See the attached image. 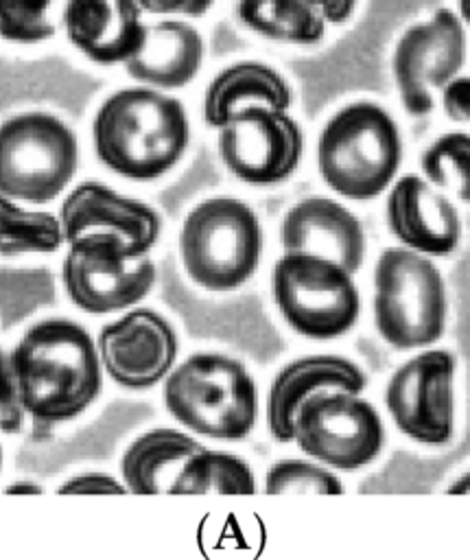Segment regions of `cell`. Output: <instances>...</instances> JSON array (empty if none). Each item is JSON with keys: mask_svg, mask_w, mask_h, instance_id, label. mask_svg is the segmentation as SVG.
I'll return each mask as SVG.
<instances>
[{"mask_svg": "<svg viewBox=\"0 0 470 560\" xmlns=\"http://www.w3.org/2000/svg\"><path fill=\"white\" fill-rule=\"evenodd\" d=\"M20 394L31 420L70 422L103 392L96 341L77 322L50 317L33 324L11 350Z\"/></svg>", "mask_w": 470, "mask_h": 560, "instance_id": "6da1fadb", "label": "cell"}, {"mask_svg": "<svg viewBox=\"0 0 470 560\" xmlns=\"http://www.w3.org/2000/svg\"><path fill=\"white\" fill-rule=\"evenodd\" d=\"M98 160L127 179H155L184 155L190 125L184 105L155 88L136 85L114 92L92 122Z\"/></svg>", "mask_w": 470, "mask_h": 560, "instance_id": "7a4b0ae2", "label": "cell"}, {"mask_svg": "<svg viewBox=\"0 0 470 560\" xmlns=\"http://www.w3.org/2000/svg\"><path fill=\"white\" fill-rule=\"evenodd\" d=\"M166 411L188 431L219 442L245 440L258 420V387L249 370L221 352H195L164 378Z\"/></svg>", "mask_w": 470, "mask_h": 560, "instance_id": "3957f363", "label": "cell"}, {"mask_svg": "<svg viewBox=\"0 0 470 560\" xmlns=\"http://www.w3.org/2000/svg\"><path fill=\"white\" fill-rule=\"evenodd\" d=\"M400 160L402 140L393 118L367 101L339 109L317 142L324 182L354 201L378 197L391 184Z\"/></svg>", "mask_w": 470, "mask_h": 560, "instance_id": "277c9868", "label": "cell"}, {"mask_svg": "<svg viewBox=\"0 0 470 560\" xmlns=\"http://www.w3.org/2000/svg\"><path fill=\"white\" fill-rule=\"evenodd\" d=\"M179 254L195 284L205 291H234L254 276L260 262V221L238 199H205L184 219Z\"/></svg>", "mask_w": 470, "mask_h": 560, "instance_id": "5b68a950", "label": "cell"}, {"mask_svg": "<svg viewBox=\"0 0 470 560\" xmlns=\"http://www.w3.org/2000/svg\"><path fill=\"white\" fill-rule=\"evenodd\" d=\"M374 324L396 350L435 343L446 328V287L437 267L407 247H389L374 269Z\"/></svg>", "mask_w": 470, "mask_h": 560, "instance_id": "8992f818", "label": "cell"}, {"mask_svg": "<svg viewBox=\"0 0 470 560\" xmlns=\"http://www.w3.org/2000/svg\"><path fill=\"white\" fill-rule=\"evenodd\" d=\"M79 166L74 131L48 112H22L0 125V195L48 203Z\"/></svg>", "mask_w": 470, "mask_h": 560, "instance_id": "52a82bcc", "label": "cell"}, {"mask_svg": "<svg viewBox=\"0 0 470 560\" xmlns=\"http://www.w3.org/2000/svg\"><path fill=\"white\" fill-rule=\"evenodd\" d=\"M271 293L282 319L317 341L345 335L361 313L352 273L315 254H282L273 265Z\"/></svg>", "mask_w": 470, "mask_h": 560, "instance_id": "ba28073f", "label": "cell"}, {"mask_svg": "<svg viewBox=\"0 0 470 560\" xmlns=\"http://www.w3.org/2000/svg\"><path fill=\"white\" fill-rule=\"evenodd\" d=\"M293 442L330 470H359L380 455L385 427L367 398L330 389L310 396L297 409Z\"/></svg>", "mask_w": 470, "mask_h": 560, "instance_id": "9c48e42d", "label": "cell"}, {"mask_svg": "<svg viewBox=\"0 0 470 560\" xmlns=\"http://www.w3.org/2000/svg\"><path fill=\"white\" fill-rule=\"evenodd\" d=\"M61 282L77 308L107 315L136 306L149 295L155 284V265L149 256L136 258L111 234H83L68 243Z\"/></svg>", "mask_w": 470, "mask_h": 560, "instance_id": "30bf717a", "label": "cell"}, {"mask_svg": "<svg viewBox=\"0 0 470 560\" xmlns=\"http://www.w3.org/2000/svg\"><path fill=\"white\" fill-rule=\"evenodd\" d=\"M455 357L422 350L404 361L385 387V405L396 429L409 440L442 446L455 433Z\"/></svg>", "mask_w": 470, "mask_h": 560, "instance_id": "8fae6325", "label": "cell"}, {"mask_svg": "<svg viewBox=\"0 0 470 560\" xmlns=\"http://www.w3.org/2000/svg\"><path fill=\"white\" fill-rule=\"evenodd\" d=\"M304 136L286 114L262 105L236 112L219 129V155L230 173L254 186L280 184L302 160Z\"/></svg>", "mask_w": 470, "mask_h": 560, "instance_id": "7c38bea8", "label": "cell"}, {"mask_svg": "<svg viewBox=\"0 0 470 560\" xmlns=\"http://www.w3.org/2000/svg\"><path fill=\"white\" fill-rule=\"evenodd\" d=\"M466 61V33L450 9H437L428 22L413 24L393 52V79L404 109L424 116L433 109L431 90H444Z\"/></svg>", "mask_w": 470, "mask_h": 560, "instance_id": "4fadbf2b", "label": "cell"}, {"mask_svg": "<svg viewBox=\"0 0 470 560\" xmlns=\"http://www.w3.org/2000/svg\"><path fill=\"white\" fill-rule=\"evenodd\" d=\"M103 372L125 389H151L171 374L179 339L171 322L151 308H131L96 337Z\"/></svg>", "mask_w": 470, "mask_h": 560, "instance_id": "5bb4252c", "label": "cell"}, {"mask_svg": "<svg viewBox=\"0 0 470 560\" xmlns=\"http://www.w3.org/2000/svg\"><path fill=\"white\" fill-rule=\"evenodd\" d=\"M59 221L66 243L83 234H111L136 258L149 256L162 232V219L151 206L98 182L74 186L59 208Z\"/></svg>", "mask_w": 470, "mask_h": 560, "instance_id": "9a60e30c", "label": "cell"}, {"mask_svg": "<svg viewBox=\"0 0 470 560\" xmlns=\"http://www.w3.org/2000/svg\"><path fill=\"white\" fill-rule=\"evenodd\" d=\"M365 372L339 354H308L282 365L267 394V429L275 442H293V422L297 409L310 396L330 389L363 394Z\"/></svg>", "mask_w": 470, "mask_h": 560, "instance_id": "2e32d148", "label": "cell"}, {"mask_svg": "<svg viewBox=\"0 0 470 560\" xmlns=\"http://www.w3.org/2000/svg\"><path fill=\"white\" fill-rule=\"evenodd\" d=\"M280 243L284 254H315L341 265L352 276L365 256V234L359 219L328 197H308L282 219Z\"/></svg>", "mask_w": 470, "mask_h": 560, "instance_id": "e0dca14e", "label": "cell"}, {"mask_svg": "<svg viewBox=\"0 0 470 560\" xmlns=\"http://www.w3.org/2000/svg\"><path fill=\"white\" fill-rule=\"evenodd\" d=\"M61 22L70 44L101 66L127 63L146 35L138 0H66Z\"/></svg>", "mask_w": 470, "mask_h": 560, "instance_id": "ac0fdd59", "label": "cell"}, {"mask_svg": "<svg viewBox=\"0 0 470 560\" xmlns=\"http://www.w3.org/2000/svg\"><path fill=\"white\" fill-rule=\"evenodd\" d=\"M387 225L411 252L446 256L461 238L457 208L418 175L400 177L387 197Z\"/></svg>", "mask_w": 470, "mask_h": 560, "instance_id": "d6986e66", "label": "cell"}, {"mask_svg": "<svg viewBox=\"0 0 470 560\" xmlns=\"http://www.w3.org/2000/svg\"><path fill=\"white\" fill-rule=\"evenodd\" d=\"M203 61V39L181 20L146 24L142 48L125 63L138 83L155 90H175L195 79Z\"/></svg>", "mask_w": 470, "mask_h": 560, "instance_id": "ffe728a7", "label": "cell"}, {"mask_svg": "<svg viewBox=\"0 0 470 560\" xmlns=\"http://www.w3.org/2000/svg\"><path fill=\"white\" fill-rule=\"evenodd\" d=\"M203 444L188 431L155 427L136 435L120 457V481L133 494H173L186 462Z\"/></svg>", "mask_w": 470, "mask_h": 560, "instance_id": "44dd1931", "label": "cell"}, {"mask_svg": "<svg viewBox=\"0 0 470 560\" xmlns=\"http://www.w3.org/2000/svg\"><path fill=\"white\" fill-rule=\"evenodd\" d=\"M291 101L293 92L278 70L260 61H238L210 81L203 98V118L210 127L221 129L236 112L249 105L286 112Z\"/></svg>", "mask_w": 470, "mask_h": 560, "instance_id": "7402d4cb", "label": "cell"}, {"mask_svg": "<svg viewBox=\"0 0 470 560\" xmlns=\"http://www.w3.org/2000/svg\"><path fill=\"white\" fill-rule=\"evenodd\" d=\"M238 20L254 33L291 44L324 39L326 20L302 0H238Z\"/></svg>", "mask_w": 470, "mask_h": 560, "instance_id": "603a6c76", "label": "cell"}, {"mask_svg": "<svg viewBox=\"0 0 470 560\" xmlns=\"http://www.w3.org/2000/svg\"><path fill=\"white\" fill-rule=\"evenodd\" d=\"M251 494L256 477L251 466L230 453L201 446L184 466L173 494Z\"/></svg>", "mask_w": 470, "mask_h": 560, "instance_id": "cb8c5ba5", "label": "cell"}, {"mask_svg": "<svg viewBox=\"0 0 470 560\" xmlns=\"http://www.w3.org/2000/svg\"><path fill=\"white\" fill-rule=\"evenodd\" d=\"M66 243L59 217L24 210L0 195V256L52 254Z\"/></svg>", "mask_w": 470, "mask_h": 560, "instance_id": "d4e9b609", "label": "cell"}, {"mask_svg": "<svg viewBox=\"0 0 470 560\" xmlns=\"http://www.w3.org/2000/svg\"><path fill=\"white\" fill-rule=\"evenodd\" d=\"M420 166L431 184L470 201V133H444L422 153Z\"/></svg>", "mask_w": 470, "mask_h": 560, "instance_id": "484cf974", "label": "cell"}, {"mask_svg": "<svg viewBox=\"0 0 470 560\" xmlns=\"http://www.w3.org/2000/svg\"><path fill=\"white\" fill-rule=\"evenodd\" d=\"M269 494H341L343 483L328 466L315 459L286 457L273 462L265 472Z\"/></svg>", "mask_w": 470, "mask_h": 560, "instance_id": "4316f807", "label": "cell"}, {"mask_svg": "<svg viewBox=\"0 0 470 560\" xmlns=\"http://www.w3.org/2000/svg\"><path fill=\"white\" fill-rule=\"evenodd\" d=\"M57 2L59 0H0V37L20 44L52 37L57 28L52 9Z\"/></svg>", "mask_w": 470, "mask_h": 560, "instance_id": "83f0119b", "label": "cell"}, {"mask_svg": "<svg viewBox=\"0 0 470 560\" xmlns=\"http://www.w3.org/2000/svg\"><path fill=\"white\" fill-rule=\"evenodd\" d=\"M26 407L11 363V350L0 348V433L15 435L26 424Z\"/></svg>", "mask_w": 470, "mask_h": 560, "instance_id": "f1b7e54d", "label": "cell"}, {"mask_svg": "<svg viewBox=\"0 0 470 560\" xmlns=\"http://www.w3.org/2000/svg\"><path fill=\"white\" fill-rule=\"evenodd\" d=\"M59 494H125V483L107 472L98 470H85L79 475H72L66 479L59 488Z\"/></svg>", "mask_w": 470, "mask_h": 560, "instance_id": "f546056e", "label": "cell"}, {"mask_svg": "<svg viewBox=\"0 0 470 560\" xmlns=\"http://www.w3.org/2000/svg\"><path fill=\"white\" fill-rule=\"evenodd\" d=\"M442 103L450 120L470 122V77H457L442 90Z\"/></svg>", "mask_w": 470, "mask_h": 560, "instance_id": "4dcf8cb0", "label": "cell"}, {"mask_svg": "<svg viewBox=\"0 0 470 560\" xmlns=\"http://www.w3.org/2000/svg\"><path fill=\"white\" fill-rule=\"evenodd\" d=\"M214 0H138L142 13L155 15H186L199 18L203 15Z\"/></svg>", "mask_w": 470, "mask_h": 560, "instance_id": "1f68e13d", "label": "cell"}, {"mask_svg": "<svg viewBox=\"0 0 470 560\" xmlns=\"http://www.w3.org/2000/svg\"><path fill=\"white\" fill-rule=\"evenodd\" d=\"M302 2L313 7L330 24L345 22L356 7V0H302Z\"/></svg>", "mask_w": 470, "mask_h": 560, "instance_id": "d6a6232c", "label": "cell"}, {"mask_svg": "<svg viewBox=\"0 0 470 560\" xmlns=\"http://www.w3.org/2000/svg\"><path fill=\"white\" fill-rule=\"evenodd\" d=\"M42 486L35 483V481H26V479H20V481H13L4 488V494H42Z\"/></svg>", "mask_w": 470, "mask_h": 560, "instance_id": "836d02e7", "label": "cell"}, {"mask_svg": "<svg viewBox=\"0 0 470 560\" xmlns=\"http://www.w3.org/2000/svg\"><path fill=\"white\" fill-rule=\"evenodd\" d=\"M446 492H448V494H470V468H468L463 475H459V477L448 486Z\"/></svg>", "mask_w": 470, "mask_h": 560, "instance_id": "e575fe53", "label": "cell"}, {"mask_svg": "<svg viewBox=\"0 0 470 560\" xmlns=\"http://www.w3.org/2000/svg\"><path fill=\"white\" fill-rule=\"evenodd\" d=\"M459 13L466 24H470V0H459Z\"/></svg>", "mask_w": 470, "mask_h": 560, "instance_id": "d590c367", "label": "cell"}, {"mask_svg": "<svg viewBox=\"0 0 470 560\" xmlns=\"http://www.w3.org/2000/svg\"><path fill=\"white\" fill-rule=\"evenodd\" d=\"M2 462H4V453H2V444H0V470H2Z\"/></svg>", "mask_w": 470, "mask_h": 560, "instance_id": "8d00e7d4", "label": "cell"}]
</instances>
